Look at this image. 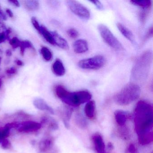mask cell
Listing matches in <instances>:
<instances>
[{"mask_svg":"<svg viewBox=\"0 0 153 153\" xmlns=\"http://www.w3.org/2000/svg\"><path fill=\"white\" fill-rule=\"evenodd\" d=\"M92 139L96 152L97 153H105V144L102 136L99 133H96L92 136Z\"/></svg>","mask_w":153,"mask_h":153,"instance_id":"cell-9","label":"cell"},{"mask_svg":"<svg viewBox=\"0 0 153 153\" xmlns=\"http://www.w3.org/2000/svg\"><path fill=\"white\" fill-rule=\"evenodd\" d=\"M9 35V34L7 33H0V44L4 42L6 39L7 38V36Z\"/></svg>","mask_w":153,"mask_h":153,"instance_id":"cell-32","label":"cell"},{"mask_svg":"<svg viewBox=\"0 0 153 153\" xmlns=\"http://www.w3.org/2000/svg\"><path fill=\"white\" fill-rule=\"evenodd\" d=\"M52 71L53 73L58 76H64L66 72V70L63 63L59 59H56L53 64Z\"/></svg>","mask_w":153,"mask_h":153,"instance_id":"cell-13","label":"cell"},{"mask_svg":"<svg viewBox=\"0 0 153 153\" xmlns=\"http://www.w3.org/2000/svg\"><path fill=\"white\" fill-rule=\"evenodd\" d=\"M85 113L87 117L93 119L95 115V103L94 101H89L87 102L85 106Z\"/></svg>","mask_w":153,"mask_h":153,"instance_id":"cell-18","label":"cell"},{"mask_svg":"<svg viewBox=\"0 0 153 153\" xmlns=\"http://www.w3.org/2000/svg\"><path fill=\"white\" fill-rule=\"evenodd\" d=\"M6 12L10 17L13 18L14 17V14H13V12L9 9H7L6 10Z\"/></svg>","mask_w":153,"mask_h":153,"instance_id":"cell-37","label":"cell"},{"mask_svg":"<svg viewBox=\"0 0 153 153\" xmlns=\"http://www.w3.org/2000/svg\"><path fill=\"white\" fill-rule=\"evenodd\" d=\"M56 95L63 102L69 106H79L82 104L88 102L92 98V95L87 90L70 92L63 86L59 85L55 87Z\"/></svg>","mask_w":153,"mask_h":153,"instance_id":"cell-2","label":"cell"},{"mask_svg":"<svg viewBox=\"0 0 153 153\" xmlns=\"http://www.w3.org/2000/svg\"><path fill=\"white\" fill-rule=\"evenodd\" d=\"M152 61L150 51L143 53L137 59L131 71V77L134 80L141 81L146 78Z\"/></svg>","mask_w":153,"mask_h":153,"instance_id":"cell-3","label":"cell"},{"mask_svg":"<svg viewBox=\"0 0 153 153\" xmlns=\"http://www.w3.org/2000/svg\"><path fill=\"white\" fill-rule=\"evenodd\" d=\"M106 60L103 56L97 55L92 58L79 61L78 66L83 69L96 70L102 68Z\"/></svg>","mask_w":153,"mask_h":153,"instance_id":"cell-6","label":"cell"},{"mask_svg":"<svg viewBox=\"0 0 153 153\" xmlns=\"http://www.w3.org/2000/svg\"><path fill=\"white\" fill-rule=\"evenodd\" d=\"M140 92L138 85L133 83H129L115 95L114 99L115 102L119 105H128L139 97Z\"/></svg>","mask_w":153,"mask_h":153,"instance_id":"cell-4","label":"cell"},{"mask_svg":"<svg viewBox=\"0 0 153 153\" xmlns=\"http://www.w3.org/2000/svg\"><path fill=\"white\" fill-rule=\"evenodd\" d=\"M1 79H0V87L1 86Z\"/></svg>","mask_w":153,"mask_h":153,"instance_id":"cell-41","label":"cell"},{"mask_svg":"<svg viewBox=\"0 0 153 153\" xmlns=\"http://www.w3.org/2000/svg\"><path fill=\"white\" fill-rule=\"evenodd\" d=\"M135 129L140 143L145 145L153 140V106L145 101L138 102L135 109Z\"/></svg>","mask_w":153,"mask_h":153,"instance_id":"cell-1","label":"cell"},{"mask_svg":"<svg viewBox=\"0 0 153 153\" xmlns=\"http://www.w3.org/2000/svg\"><path fill=\"white\" fill-rule=\"evenodd\" d=\"M16 72V69L15 68H11L9 69L7 71V73L9 74H15Z\"/></svg>","mask_w":153,"mask_h":153,"instance_id":"cell-36","label":"cell"},{"mask_svg":"<svg viewBox=\"0 0 153 153\" xmlns=\"http://www.w3.org/2000/svg\"><path fill=\"white\" fill-rule=\"evenodd\" d=\"M73 48L74 51L76 53H84L88 51V43L86 40L79 39L73 43Z\"/></svg>","mask_w":153,"mask_h":153,"instance_id":"cell-10","label":"cell"},{"mask_svg":"<svg viewBox=\"0 0 153 153\" xmlns=\"http://www.w3.org/2000/svg\"><path fill=\"white\" fill-rule=\"evenodd\" d=\"M39 34H41L50 44L55 45L51 32H50L45 26L41 25V29H40Z\"/></svg>","mask_w":153,"mask_h":153,"instance_id":"cell-17","label":"cell"},{"mask_svg":"<svg viewBox=\"0 0 153 153\" xmlns=\"http://www.w3.org/2000/svg\"><path fill=\"white\" fill-rule=\"evenodd\" d=\"M6 53H7V55L8 56H11V54H12V53L9 50H7L6 52Z\"/></svg>","mask_w":153,"mask_h":153,"instance_id":"cell-40","label":"cell"},{"mask_svg":"<svg viewBox=\"0 0 153 153\" xmlns=\"http://www.w3.org/2000/svg\"><path fill=\"white\" fill-rule=\"evenodd\" d=\"M42 124L33 121H27L19 124L18 131L22 132H31L36 131L41 128Z\"/></svg>","mask_w":153,"mask_h":153,"instance_id":"cell-8","label":"cell"},{"mask_svg":"<svg viewBox=\"0 0 153 153\" xmlns=\"http://www.w3.org/2000/svg\"><path fill=\"white\" fill-rule=\"evenodd\" d=\"M131 3L132 5L140 7L143 9L149 10L151 7L152 1L150 0H141V1H131Z\"/></svg>","mask_w":153,"mask_h":153,"instance_id":"cell-20","label":"cell"},{"mask_svg":"<svg viewBox=\"0 0 153 153\" xmlns=\"http://www.w3.org/2000/svg\"><path fill=\"white\" fill-rule=\"evenodd\" d=\"M115 121L120 126H123L128 119V113L123 111H117L114 113Z\"/></svg>","mask_w":153,"mask_h":153,"instance_id":"cell-16","label":"cell"},{"mask_svg":"<svg viewBox=\"0 0 153 153\" xmlns=\"http://www.w3.org/2000/svg\"><path fill=\"white\" fill-rule=\"evenodd\" d=\"M20 52L22 55L25 53V51L27 48H33V45L28 41H22L20 46Z\"/></svg>","mask_w":153,"mask_h":153,"instance_id":"cell-25","label":"cell"},{"mask_svg":"<svg viewBox=\"0 0 153 153\" xmlns=\"http://www.w3.org/2000/svg\"><path fill=\"white\" fill-rule=\"evenodd\" d=\"M129 152L131 153H135L136 152V149L134 145L131 144L128 148Z\"/></svg>","mask_w":153,"mask_h":153,"instance_id":"cell-34","label":"cell"},{"mask_svg":"<svg viewBox=\"0 0 153 153\" xmlns=\"http://www.w3.org/2000/svg\"><path fill=\"white\" fill-rule=\"evenodd\" d=\"M1 146L3 149H10L11 147V143L8 140L6 139L1 142Z\"/></svg>","mask_w":153,"mask_h":153,"instance_id":"cell-30","label":"cell"},{"mask_svg":"<svg viewBox=\"0 0 153 153\" xmlns=\"http://www.w3.org/2000/svg\"><path fill=\"white\" fill-rule=\"evenodd\" d=\"M153 27H151L148 30L147 32L146 35V37H145V40L146 39H149L153 36Z\"/></svg>","mask_w":153,"mask_h":153,"instance_id":"cell-33","label":"cell"},{"mask_svg":"<svg viewBox=\"0 0 153 153\" xmlns=\"http://www.w3.org/2000/svg\"><path fill=\"white\" fill-rule=\"evenodd\" d=\"M67 5L71 10L80 18L88 20L90 17V13L87 8L76 1H68Z\"/></svg>","mask_w":153,"mask_h":153,"instance_id":"cell-7","label":"cell"},{"mask_svg":"<svg viewBox=\"0 0 153 153\" xmlns=\"http://www.w3.org/2000/svg\"><path fill=\"white\" fill-rule=\"evenodd\" d=\"M19 124L16 123H9L3 127L0 128V143L7 139L10 134V130L13 128H17Z\"/></svg>","mask_w":153,"mask_h":153,"instance_id":"cell-11","label":"cell"},{"mask_svg":"<svg viewBox=\"0 0 153 153\" xmlns=\"http://www.w3.org/2000/svg\"><path fill=\"white\" fill-rule=\"evenodd\" d=\"M75 121L78 127L80 128H85L87 126V123L86 120L82 114H77L75 116Z\"/></svg>","mask_w":153,"mask_h":153,"instance_id":"cell-22","label":"cell"},{"mask_svg":"<svg viewBox=\"0 0 153 153\" xmlns=\"http://www.w3.org/2000/svg\"><path fill=\"white\" fill-rule=\"evenodd\" d=\"M51 33L54 39L55 45H57L63 50H68L69 46L68 42L65 39L62 37L56 32H52Z\"/></svg>","mask_w":153,"mask_h":153,"instance_id":"cell-12","label":"cell"},{"mask_svg":"<svg viewBox=\"0 0 153 153\" xmlns=\"http://www.w3.org/2000/svg\"><path fill=\"white\" fill-rule=\"evenodd\" d=\"M8 2L15 7H20V3L18 1H9Z\"/></svg>","mask_w":153,"mask_h":153,"instance_id":"cell-35","label":"cell"},{"mask_svg":"<svg viewBox=\"0 0 153 153\" xmlns=\"http://www.w3.org/2000/svg\"><path fill=\"white\" fill-rule=\"evenodd\" d=\"M22 3L25 8L29 11H34L39 8V1H24Z\"/></svg>","mask_w":153,"mask_h":153,"instance_id":"cell-19","label":"cell"},{"mask_svg":"<svg viewBox=\"0 0 153 153\" xmlns=\"http://www.w3.org/2000/svg\"><path fill=\"white\" fill-rule=\"evenodd\" d=\"M90 2L93 3L98 9L101 10L103 9V6L99 1H90Z\"/></svg>","mask_w":153,"mask_h":153,"instance_id":"cell-31","label":"cell"},{"mask_svg":"<svg viewBox=\"0 0 153 153\" xmlns=\"http://www.w3.org/2000/svg\"><path fill=\"white\" fill-rule=\"evenodd\" d=\"M33 105L37 109L41 111H46L51 114H54L53 109L42 98H36L33 101Z\"/></svg>","mask_w":153,"mask_h":153,"instance_id":"cell-14","label":"cell"},{"mask_svg":"<svg viewBox=\"0 0 153 153\" xmlns=\"http://www.w3.org/2000/svg\"><path fill=\"white\" fill-rule=\"evenodd\" d=\"M67 34L72 39H75L78 37L79 33L76 29L75 28H70L67 31Z\"/></svg>","mask_w":153,"mask_h":153,"instance_id":"cell-26","label":"cell"},{"mask_svg":"<svg viewBox=\"0 0 153 153\" xmlns=\"http://www.w3.org/2000/svg\"><path fill=\"white\" fill-rule=\"evenodd\" d=\"M98 30L103 40L109 46L116 51L123 50L122 45L107 26L104 25H99Z\"/></svg>","mask_w":153,"mask_h":153,"instance_id":"cell-5","label":"cell"},{"mask_svg":"<svg viewBox=\"0 0 153 153\" xmlns=\"http://www.w3.org/2000/svg\"><path fill=\"white\" fill-rule=\"evenodd\" d=\"M16 63L19 66H22L24 65V63L22 61L20 60H17L16 61Z\"/></svg>","mask_w":153,"mask_h":153,"instance_id":"cell-39","label":"cell"},{"mask_svg":"<svg viewBox=\"0 0 153 153\" xmlns=\"http://www.w3.org/2000/svg\"><path fill=\"white\" fill-rule=\"evenodd\" d=\"M117 27H118L121 33L127 39L131 42L133 43L135 41L134 35L132 32L128 29L124 25H122L121 23H118L117 24Z\"/></svg>","mask_w":153,"mask_h":153,"instance_id":"cell-15","label":"cell"},{"mask_svg":"<svg viewBox=\"0 0 153 153\" xmlns=\"http://www.w3.org/2000/svg\"><path fill=\"white\" fill-rule=\"evenodd\" d=\"M31 22L34 28L37 30V32L39 33L41 29V25L39 24V22L37 21V19L34 17H33L31 19Z\"/></svg>","mask_w":153,"mask_h":153,"instance_id":"cell-29","label":"cell"},{"mask_svg":"<svg viewBox=\"0 0 153 153\" xmlns=\"http://www.w3.org/2000/svg\"><path fill=\"white\" fill-rule=\"evenodd\" d=\"M149 10L143 9V10L140 12L139 14V19L140 21L142 23H144L146 21V19L147 17L148 14Z\"/></svg>","mask_w":153,"mask_h":153,"instance_id":"cell-28","label":"cell"},{"mask_svg":"<svg viewBox=\"0 0 153 153\" xmlns=\"http://www.w3.org/2000/svg\"><path fill=\"white\" fill-rule=\"evenodd\" d=\"M1 58L0 57V62H1Z\"/></svg>","mask_w":153,"mask_h":153,"instance_id":"cell-42","label":"cell"},{"mask_svg":"<svg viewBox=\"0 0 153 153\" xmlns=\"http://www.w3.org/2000/svg\"><path fill=\"white\" fill-rule=\"evenodd\" d=\"M0 16H1V17H2L4 20H6V19H7V17H6V15L4 14V12L2 11L1 7H0Z\"/></svg>","mask_w":153,"mask_h":153,"instance_id":"cell-38","label":"cell"},{"mask_svg":"<svg viewBox=\"0 0 153 153\" xmlns=\"http://www.w3.org/2000/svg\"><path fill=\"white\" fill-rule=\"evenodd\" d=\"M22 41H20L18 38L17 37H13L11 40L10 41V44L14 49L20 47Z\"/></svg>","mask_w":153,"mask_h":153,"instance_id":"cell-27","label":"cell"},{"mask_svg":"<svg viewBox=\"0 0 153 153\" xmlns=\"http://www.w3.org/2000/svg\"><path fill=\"white\" fill-rule=\"evenodd\" d=\"M53 141L51 139H46L41 142L40 149L43 151H47L52 146Z\"/></svg>","mask_w":153,"mask_h":153,"instance_id":"cell-24","label":"cell"},{"mask_svg":"<svg viewBox=\"0 0 153 153\" xmlns=\"http://www.w3.org/2000/svg\"><path fill=\"white\" fill-rule=\"evenodd\" d=\"M73 112V109L72 108H66L64 111H63L62 115V120L65 126L67 128L69 127V121L71 117V114Z\"/></svg>","mask_w":153,"mask_h":153,"instance_id":"cell-21","label":"cell"},{"mask_svg":"<svg viewBox=\"0 0 153 153\" xmlns=\"http://www.w3.org/2000/svg\"><path fill=\"white\" fill-rule=\"evenodd\" d=\"M41 53L42 55L43 58L46 61H50L52 59V53L47 47L45 46L42 47L41 49Z\"/></svg>","mask_w":153,"mask_h":153,"instance_id":"cell-23","label":"cell"}]
</instances>
